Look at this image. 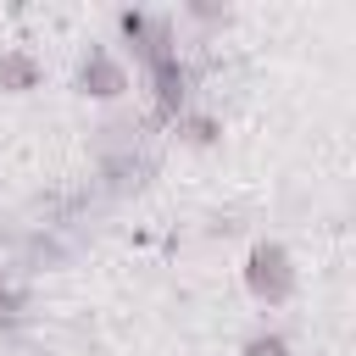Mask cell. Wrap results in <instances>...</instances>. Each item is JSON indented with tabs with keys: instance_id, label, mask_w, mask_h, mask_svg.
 Here are the masks:
<instances>
[{
	"instance_id": "8992f818",
	"label": "cell",
	"mask_w": 356,
	"mask_h": 356,
	"mask_svg": "<svg viewBox=\"0 0 356 356\" xmlns=\"http://www.w3.org/2000/svg\"><path fill=\"white\" fill-rule=\"evenodd\" d=\"M172 128H178L189 145H211V139L222 134V122H217L211 111H195V106H189V111H178V117H172Z\"/></svg>"
},
{
	"instance_id": "52a82bcc",
	"label": "cell",
	"mask_w": 356,
	"mask_h": 356,
	"mask_svg": "<svg viewBox=\"0 0 356 356\" xmlns=\"http://www.w3.org/2000/svg\"><path fill=\"white\" fill-rule=\"evenodd\" d=\"M22 317H28V295L11 284V273L0 267V334H11V328H22Z\"/></svg>"
},
{
	"instance_id": "7a4b0ae2",
	"label": "cell",
	"mask_w": 356,
	"mask_h": 356,
	"mask_svg": "<svg viewBox=\"0 0 356 356\" xmlns=\"http://www.w3.org/2000/svg\"><path fill=\"white\" fill-rule=\"evenodd\" d=\"M117 28H122L128 50H134L145 67L178 56V33H172V17H167V11H117Z\"/></svg>"
},
{
	"instance_id": "6da1fadb",
	"label": "cell",
	"mask_w": 356,
	"mask_h": 356,
	"mask_svg": "<svg viewBox=\"0 0 356 356\" xmlns=\"http://www.w3.org/2000/svg\"><path fill=\"white\" fill-rule=\"evenodd\" d=\"M245 289H250L261 306H284V300L295 295V261H289V250H284L278 239L250 245V256H245Z\"/></svg>"
},
{
	"instance_id": "277c9868",
	"label": "cell",
	"mask_w": 356,
	"mask_h": 356,
	"mask_svg": "<svg viewBox=\"0 0 356 356\" xmlns=\"http://www.w3.org/2000/svg\"><path fill=\"white\" fill-rule=\"evenodd\" d=\"M145 72H150V83H156V117H161V122H172L178 111L195 106V72H189L178 56H167V61H156V67H145Z\"/></svg>"
},
{
	"instance_id": "5b68a950",
	"label": "cell",
	"mask_w": 356,
	"mask_h": 356,
	"mask_svg": "<svg viewBox=\"0 0 356 356\" xmlns=\"http://www.w3.org/2000/svg\"><path fill=\"white\" fill-rule=\"evenodd\" d=\"M33 83H39V61H33L28 50H0V89L22 95V89H33Z\"/></svg>"
},
{
	"instance_id": "3957f363",
	"label": "cell",
	"mask_w": 356,
	"mask_h": 356,
	"mask_svg": "<svg viewBox=\"0 0 356 356\" xmlns=\"http://www.w3.org/2000/svg\"><path fill=\"white\" fill-rule=\"evenodd\" d=\"M78 89L95 95V100H117V95L128 89V67H122V56H111L106 44H89V50L78 56Z\"/></svg>"
},
{
	"instance_id": "ba28073f",
	"label": "cell",
	"mask_w": 356,
	"mask_h": 356,
	"mask_svg": "<svg viewBox=\"0 0 356 356\" xmlns=\"http://www.w3.org/2000/svg\"><path fill=\"white\" fill-rule=\"evenodd\" d=\"M245 356H289V339H284L278 328H256V334L245 339Z\"/></svg>"
}]
</instances>
